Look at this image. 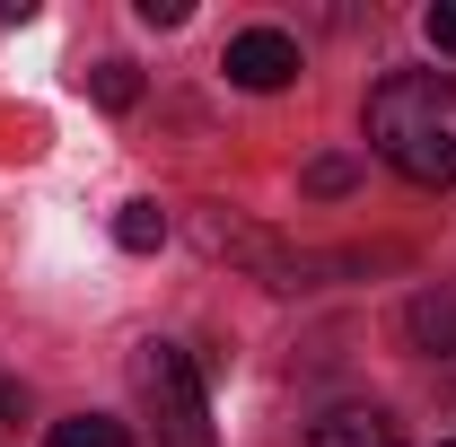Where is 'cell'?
I'll return each instance as SVG.
<instances>
[{"label":"cell","instance_id":"30bf717a","mask_svg":"<svg viewBox=\"0 0 456 447\" xmlns=\"http://www.w3.org/2000/svg\"><path fill=\"white\" fill-rule=\"evenodd\" d=\"M421 27H430V45H439V53H456V0H439Z\"/></svg>","mask_w":456,"mask_h":447},{"label":"cell","instance_id":"8fae6325","mask_svg":"<svg viewBox=\"0 0 456 447\" xmlns=\"http://www.w3.org/2000/svg\"><path fill=\"white\" fill-rule=\"evenodd\" d=\"M18 403H27V394H18V386H9V378H0V412H18Z\"/></svg>","mask_w":456,"mask_h":447},{"label":"cell","instance_id":"7a4b0ae2","mask_svg":"<svg viewBox=\"0 0 456 447\" xmlns=\"http://www.w3.org/2000/svg\"><path fill=\"white\" fill-rule=\"evenodd\" d=\"M132 394L159 421L167 447H211V403H202V369L184 342H141L132 351Z\"/></svg>","mask_w":456,"mask_h":447},{"label":"cell","instance_id":"8992f818","mask_svg":"<svg viewBox=\"0 0 456 447\" xmlns=\"http://www.w3.org/2000/svg\"><path fill=\"white\" fill-rule=\"evenodd\" d=\"M114 246H123V255H159V246H167V211H159V202H123V211H114Z\"/></svg>","mask_w":456,"mask_h":447},{"label":"cell","instance_id":"3957f363","mask_svg":"<svg viewBox=\"0 0 456 447\" xmlns=\"http://www.w3.org/2000/svg\"><path fill=\"white\" fill-rule=\"evenodd\" d=\"M220 70L237 79V88L264 97V88H289V79H298V45H289L281 27H246V36H228V61H220Z\"/></svg>","mask_w":456,"mask_h":447},{"label":"cell","instance_id":"7c38bea8","mask_svg":"<svg viewBox=\"0 0 456 447\" xmlns=\"http://www.w3.org/2000/svg\"><path fill=\"white\" fill-rule=\"evenodd\" d=\"M448 447H456V439H448Z\"/></svg>","mask_w":456,"mask_h":447},{"label":"cell","instance_id":"5b68a950","mask_svg":"<svg viewBox=\"0 0 456 447\" xmlns=\"http://www.w3.org/2000/svg\"><path fill=\"white\" fill-rule=\"evenodd\" d=\"M403 334H412V351H430V360H456V289H421L403 307Z\"/></svg>","mask_w":456,"mask_h":447},{"label":"cell","instance_id":"52a82bcc","mask_svg":"<svg viewBox=\"0 0 456 447\" xmlns=\"http://www.w3.org/2000/svg\"><path fill=\"white\" fill-rule=\"evenodd\" d=\"M45 447H132V430H123V421H106V412H79V421H53V430H45Z\"/></svg>","mask_w":456,"mask_h":447},{"label":"cell","instance_id":"ba28073f","mask_svg":"<svg viewBox=\"0 0 456 447\" xmlns=\"http://www.w3.org/2000/svg\"><path fill=\"white\" fill-rule=\"evenodd\" d=\"M88 97L106 114H132L141 106V70H132V61H97V70H88Z\"/></svg>","mask_w":456,"mask_h":447},{"label":"cell","instance_id":"277c9868","mask_svg":"<svg viewBox=\"0 0 456 447\" xmlns=\"http://www.w3.org/2000/svg\"><path fill=\"white\" fill-rule=\"evenodd\" d=\"M298 447H403V430H395V412H378V403H342Z\"/></svg>","mask_w":456,"mask_h":447},{"label":"cell","instance_id":"9c48e42d","mask_svg":"<svg viewBox=\"0 0 456 447\" xmlns=\"http://www.w3.org/2000/svg\"><path fill=\"white\" fill-rule=\"evenodd\" d=\"M307 193H351V158H316L307 167Z\"/></svg>","mask_w":456,"mask_h":447},{"label":"cell","instance_id":"6da1fadb","mask_svg":"<svg viewBox=\"0 0 456 447\" xmlns=\"http://www.w3.org/2000/svg\"><path fill=\"white\" fill-rule=\"evenodd\" d=\"M369 150L412 184H456V79L395 70L369 88Z\"/></svg>","mask_w":456,"mask_h":447}]
</instances>
